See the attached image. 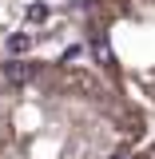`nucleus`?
Returning a JSON list of instances; mask_svg holds the SVG:
<instances>
[{"instance_id":"obj_1","label":"nucleus","mask_w":155,"mask_h":159,"mask_svg":"<svg viewBox=\"0 0 155 159\" xmlns=\"http://www.w3.org/2000/svg\"><path fill=\"white\" fill-rule=\"evenodd\" d=\"M116 24H123V28H131V32L151 40L147 52L135 56V64H127V68H135L143 88H147V96H155V0H123L116 8Z\"/></svg>"},{"instance_id":"obj_2","label":"nucleus","mask_w":155,"mask_h":159,"mask_svg":"<svg viewBox=\"0 0 155 159\" xmlns=\"http://www.w3.org/2000/svg\"><path fill=\"white\" fill-rule=\"evenodd\" d=\"M0 80L8 88H28L36 80V68L32 64H20V60H8V64H0Z\"/></svg>"},{"instance_id":"obj_3","label":"nucleus","mask_w":155,"mask_h":159,"mask_svg":"<svg viewBox=\"0 0 155 159\" xmlns=\"http://www.w3.org/2000/svg\"><path fill=\"white\" fill-rule=\"evenodd\" d=\"M32 48V36H8V56H24Z\"/></svg>"},{"instance_id":"obj_4","label":"nucleus","mask_w":155,"mask_h":159,"mask_svg":"<svg viewBox=\"0 0 155 159\" xmlns=\"http://www.w3.org/2000/svg\"><path fill=\"white\" fill-rule=\"evenodd\" d=\"M28 20H32V24H36V20H48V8H44V4H32V8H28Z\"/></svg>"}]
</instances>
